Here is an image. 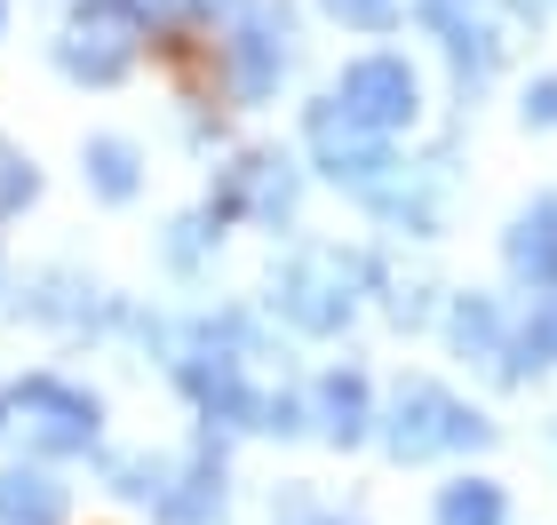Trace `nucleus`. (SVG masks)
I'll use <instances>...</instances> for the list:
<instances>
[{"instance_id":"f257e3e1","label":"nucleus","mask_w":557,"mask_h":525,"mask_svg":"<svg viewBox=\"0 0 557 525\" xmlns=\"http://www.w3.org/2000/svg\"><path fill=\"white\" fill-rule=\"evenodd\" d=\"M486 422H478L462 398H446L438 383H407L391 407V454L398 462H430V454H454V446H478Z\"/></svg>"},{"instance_id":"f03ea898","label":"nucleus","mask_w":557,"mask_h":525,"mask_svg":"<svg viewBox=\"0 0 557 525\" xmlns=\"http://www.w3.org/2000/svg\"><path fill=\"white\" fill-rule=\"evenodd\" d=\"M335 104L359 120L367 136H383V128H407L414 120V72L398 64V57H359L343 72V88H335Z\"/></svg>"},{"instance_id":"7ed1b4c3","label":"nucleus","mask_w":557,"mask_h":525,"mask_svg":"<svg viewBox=\"0 0 557 525\" xmlns=\"http://www.w3.org/2000/svg\"><path fill=\"white\" fill-rule=\"evenodd\" d=\"M9 414H16V430L33 446H48V454H81V446L96 438V398L64 390V383H24L9 398Z\"/></svg>"},{"instance_id":"20e7f679","label":"nucleus","mask_w":557,"mask_h":525,"mask_svg":"<svg viewBox=\"0 0 557 525\" xmlns=\"http://www.w3.org/2000/svg\"><path fill=\"white\" fill-rule=\"evenodd\" d=\"M350 279H359V263H343V255H302V263L287 271V287H278V303H287L295 327L326 335V327H343V318H350Z\"/></svg>"},{"instance_id":"39448f33","label":"nucleus","mask_w":557,"mask_h":525,"mask_svg":"<svg viewBox=\"0 0 557 525\" xmlns=\"http://www.w3.org/2000/svg\"><path fill=\"white\" fill-rule=\"evenodd\" d=\"M128 57H136V24L128 16H81V24H72V40H64V64L88 72V80L128 72Z\"/></svg>"},{"instance_id":"423d86ee","label":"nucleus","mask_w":557,"mask_h":525,"mask_svg":"<svg viewBox=\"0 0 557 525\" xmlns=\"http://www.w3.org/2000/svg\"><path fill=\"white\" fill-rule=\"evenodd\" d=\"M311 143H319V160L335 167V175H359V184H367L374 167H391V160H383V143H374L343 104H326V112L311 120Z\"/></svg>"},{"instance_id":"0eeeda50","label":"nucleus","mask_w":557,"mask_h":525,"mask_svg":"<svg viewBox=\"0 0 557 525\" xmlns=\"http://www.w3.org/2000/svg\"><path fill=\"white\" fill-rule=\"evenodd\" d=\"M510 271L534 287H557V199H534L510 232Z\"/></svg>"},{"instance_id":"6e6552de","label":"nucleus","mask_w":557,"mask_h":525,"mask_svg":"<svg viewBox=\"0 0 557 525\" xmlns=\"http://www.w3.org/2000/svg\"><path fill=\"white\" fill-rule=\"evenodd\" d=\"M57 517H64V493L40 470H9L0 478V525H57Z\"/></svg>"},{"instance_id":"1a4fd4ad","label":"nucleus","mask_w":557,"mask_h":525,"mask_svg":"<svg viewBox=\"0 0 557 525\" xmlns=\"http://www.w3.org/2000/svg\"><path fill=\"white\" fill-rule=\"evenodd\" d=\"M319 414H326V438H367V383L359 374H335V383L319 390Z\"/></svg>"},{"instance_id":"9d476101","label":"nucleus","mask_w":557,"mask_h":525,"mask_svg":"<svg viewBox=\"0 0 557 525\" xmlns=\"http://www.w3.org/2000/svg\"><path fill=\"white\" fill-rule=\"evenodd\" d=\"M232 57H239V88H247V96H263V88L278 80V40H271V24H263V16H256V24H239Z\"/></svg>"},{"instance_id":"9b49d317","label":"nucleus","mask_w":557,"mask_h":525,"mask_svg":"<svg viewBox=\"0 0 557 525\" xmlns=\"http://www.w3.org/2000/svg\"><path fill=\"white\" fill-rule=\"evenodd\" d=\"M438 525H502V486L486 478H462L438 493Z\"/></svg>"},{"instance_id":"f8f14e48","label":"nucleus","mask_w":557,"mask_h":525,"mask_svg":"<svg viewBox=\"0 0 557 525\" xmlns=\"http://www.w3.org/2000/svg\"><path fill=\"white\" fill-rule=\"evenodd\" d=\"M88 167H96V191H104V199H128L136 191V152H128V143H88Z\"/></svg>"},{"instance_id":"ddd939ff","label":"nucleus","mask_w":557,"mask_h":525,"mask_svg":"<svg viewBox=\"0 0 557 525\" xmlns=\"http://www.w3.org/2000/svg\"><path fill=\"white\" fill-rule=\"evenodd\" d=\"M525 350H534V359H557V303L534 311V327H525Z\"/></svg>"},{"instance_id":"4468645a","label":"nucleus","mask_w":557,"mask_h":525,"mask_svg":"<svg viewBox=\"0 0 557 525\" xmlns=\"http://www.w3.org/2000/svg\"><path fill=\"white\" fill-rule=\"evenodd\" d=\"M525 112H534V120H557V80H542L534 96H525Z\"/></svg>"},{"instance_id":"2eb2a0df","label":"nucleus","mask_w":557,"mask_h":525,"mask_svg":"<svg viewBox=\"0 0 557 525\" xmlns=\"http://www.w3.org/2000/svg\"><path fill=\"white\" fill-rule=\"evenodd\" d=\"M335 9H343L350 24H374V16H383V9H391V0H335Z\"/></svg>"}]
</instances>
